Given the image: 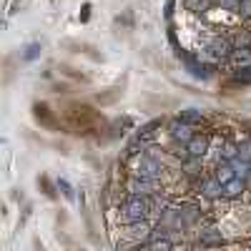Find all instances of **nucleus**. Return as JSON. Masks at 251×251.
I'll return each instance as SVG.
<instances>
[{"instance_id": "2eb2a0df", "label": "nucleus", "mask_w": 251, "mask_h": 251, "mask_svg": "<svg viewBox=\"0 0 251 251\" xmlns=\"http://www.w3.org/2000/svg\"><path fill=\"white\" fill-rule=\"evenodd\" d=\"M149 231H151V228H149V224H146V221H136V224H131V234H133V236H146Z\"/></svg>"}, {"instance_id": "20e7f679", "label": "nucleus", "mask_w": 251, "mask_h": 251, "mask_svg": "<svg viewBox=\"0 0 251 251\" xmlns=\"http://www.w3.org/2000/svg\"><path fill=\"white\" fill-rule=\"evenodd\" d=\"M208 151V138L206 136H194L186 143V156L188 158H203Z\"/></svg>"}, {"instance_id": "aec40b11", "label": "nucleus", "mask_w": 251, "mask_h": 251, "mask_svg": "<svg viewBox=\"0 0 251 251\" xmlns=\"http://www.w3.org/2000/svg\"><path fill=\"white\" fill-rule=\"evenodd\" d=\"M239 3H241V13L251 15V0H239Z\"/></svg>"}, {"instance_id": "6e6552de", "label": "nucleus", "mask_w": 251, "mask_h": 251, "mask_svg": "<svg viewBox=\"0 0 251 251\" xmlns=\"http://www.w3.org/2000/svg\"><path fill=\"white\" fill-rule=\"evenodd\" d=\"M221 186H226L228 181H234L236 178V171H234V166L231 163H226V166H219V169H216V176H214Z\"/></svg>"}, {"instance_id": "dca6fc26", "label": "nucleus", "mask_w": 251, "mask_h": 251, "mask_svg": "<svg viewBox=\"0 0 251 251\" xmlns=\"http://www.w3.org/2000/svg\"><path fill=\"white\" fill-rule=\"evenodd\" d=\"M239 158H241V161H246V163H251V138H249V141H244V143L239 146Z\"/></svg>"}, {"instance_id": "f257e3e1", "label": "nucleus", "mask_w": 251, "mask_h": 251, "mask_svg": "<svg viewBox=\"0 0 251 251\" xmlns=\"http://www.w3.org/2000/svg\"><path fill=\"white\" fill-rule=\"evenodd\" d=\"M123 221L126 224H136V221H143L151 211V201L149 196H131L128 201L123 203Z\"/></svg>"}, {"instance_id": "ddd939ff", "label": "nucleus", "mask_w": 251, "mask_h": 251, "mask_svg": "<svg viewBox=\"0 0 251 251\" xmlns=\"http://www.w3.org/2000/svg\"><path fill=\"white\" fill-rule=\"evenodd\" d=\"M151 251H174V244L169 239H156L151 241Z\"/></svg>"}, {"instance_id": "1a4fd4ad", "label": "nucleus", "mask_w": 251, "mask_h": 251, "mask_svg": "<svg viewBox=\"0 0 251 251\" xmlns=\"http://www.w3.org/2000/svg\"><path fill=\"white\" fill-rule=\"evenodd\" d=\"M244 194V181L241 178H234V181H228L226 186H224V196L226 199H236V196H241Z\"/></svg>"}, {"instance_id": "412c9836", "label": "nucleus", "mask_w": 251, "mask_h": 251, "mask_svg": "<svg viewBox=\"0 0 251 251\" xmlns=\"http://www.w3.org/2000/svg\"><path fill=\"white\" fill-rule=\"evenodd\" d=\"M35 53H38V46H30V48H28V53H25V58H33Z\"/></svg>"}, {"instance_id": "4468645a", "label": "nucleus", "mask_w": 251, "mask_h": 251, "mask_svg": "<svg viewBox=\"0 0 251 251\" xmlns=\"http://www.w3.org/2000/svg\"><path fill=\"white\" fill-rule=\"evenodd\" d=\"M161 126V121H151V123H146V126H141V131H138V138H149L156 128Z\"/></svg>"}, {"instance_id": "7ed1b4c3", "label": "nucleus", "mask_w": 251, "mask_h": 251, "mask_svg": "<svg viewBox=\"0 0 251 251\" xmlns=\"http://www.w3.org/2000/svg\"><path fill=\"white\" fill-rule=\"evenodd\" d=\"M126 191H128L131 196H151L158 191V183L151 181V178H131L128 183H126Z\"/></svg>"}, {"instance_id": "f03ea898", "label": "nucleus", "mask_w": 251, "mask_h": 251, "mask_svg": "<svg viewBox=\"0 0 251 251\" xmlns=\"http://www.w3.org/2000/svg\"><path fill=\"white\" fill-rule=\"evenodd\" d=\"M133 174H136V178H151V181H156L161 176V163L156 158H151L149 153H143L138 158V163H136Z\"/></svg>"}, {"instance_id": "6ab92c4d", "label": "nucleus", "mask_w": 251, "mask_h": 251, "mask_svg": "<svg viewBox=\"0 0 251 251\" xmlns=\"http://www.w3.org/2000/svg\"><path fill=\"white\" fill-rule=\"evenodd\" d=\"M236 78H239V80H251V66H249V68H241V71L236 73Z\"/></svg>"}, {"instance_id": "9b49d317", "label": "nucleus", "mask_w": 251, "mask_h": 251, "mask_svg": "<svg viewBox=\"0 0 251 251\" xmlns=\"http://www.w3.org/2000/svg\"><path fill=\"white\" fill-rule=\"evenodd\" d=\"M181 121L188 123V126H194V123H201V121H203V113H201V111H194V108H188V111H181Z\"/></svg>"}, {"instance_id": "f8f14e48", "label": "nucleus", "mask_w": 251, "mask_h": 251, "mask_svg": "<svg viewBox=\"0 0 251 251\" xmlns=\"http://www.w3.org/2000/svg\"><path fill=\"white\" fill-rule=\"evenodd\" d=\"M221 234H216L214 228H208V231H201V244H221Z\"/></svg>"}, {"instance_id": "9d476101", "label": "nucleus", "mask_w": 251, "mask_h": 251, "mask_svg": "<svg viewBox=\"0 0 251 251\" xmlns=\"http://www.w3.org/2000/svg\"><path fill=\"white\" fill-rule=\"evenodd\" d=\"M231 58L239 63L241 68H249V66H251V50H249V48H236Z\"/></svg>"}, {"instance_id": "f3484780", "label": "nucleus", "mask_w": 251, "mask_h": 251, "mask_svg": "<svg viewBox=\"0 0 251 251\" xmlns=\"http://www.w3.org/2000/svg\"><path fill=\"white\" fill-rule=\"evenodd\" d=\"M221 5L228 8V10H241V3H239V0H221Z\"/></svg>"}, {"instance_id": "423d86ee", "label": "nucleus", "mask_w": 251, "mask_h": 251, "mask_svg": "<svg viewBox=\"0 0 251 251\" xmlns=\"http://www.w3.org/2000/svg\"><path fill=\"white\" fill-rule=\"evenodd\" d=\"M201 194H203L206 199H221V196H224V186H221L216 178H206V181L201 183Z\"/></svg>"}, {"instance_id": "a211bd4d", "label": "nucleus", "mask_w": 251, "mask_h": 251, "mask_svg": "<svg viewBox=\"0 0 251 251\" xmlns=\"http://www.w3.org/2000/svg\"><path fill=\"white\" fill-rule=\"evenodd\" d=\"M58 186L63 188V194H66L68 199H73V188H71V183H68V181H63V178H60V181H58Z\"/></svg>"}, {"instance_id": "39448f33", "label": "nucleus", "mask_w": 251, "mask_h": 251, "mask_svg": "<svg viewBox=\"0 0 251 251\" xmlns=\"http://www.w3.org/2000/svg\"><path fill=\"white\" fill-rule=\"evenodd\" d=\"M169 128H171V136H174L176 141H186V143H188V141L194 138V133H191L194 128H191L188 123H183V121H174Z\"/></svg>"}, {"instance_id": "0eeeda50", "label": "nucleus", "mask_w": 251, "mask_h": 251, "mask_svg": "<svg viewBox=\"0 0 251 251\" xmlns=\"http://www.w3.org/2000/svg\"><path fill=\"white\" fill-rule=\"evenodd\" d=\"M236 48H231V43H228L226 38H214L211 40V53L216 58H228V55H234Z\"/></svg>"}]
</instances>
